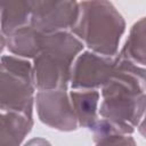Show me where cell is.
<instances>
[{
  "mask_svg": "<svg viewBox=\"0 0 146 146\" xmlns=\"http://www.w3.org/2000/svg\"><path fill=\"white\" fill-rule=\"evenodd\" d=\"M116 57H106L96 52L86 51L79 56L71 70V84L73 89H96L103 87L110 79Z\"/></svg>",
  "mask_w": 146,
  "mask_h": 146,
  "instance_id": "obj_6",
  "label": "cell"
},
{
  "mask_svg": "<svg viewBox=\"0 0 146 146\" xmlns=\"http://www.w3.org/2000/svg\"><path fill=\"white\" fill-rule=\"evenodd\" d=\"M42 35L31 25H26L9 34L6 39V44L9 51L17 56L35 58L41 50Z\"/></svg>",
  "mask_w": 146,
  "mask_h": 146,
  "instance_id": "obj_10",
  "label": "cell"
},
{
  "mask_svg": "<svg viewBox=\"0 0 146 146\" xmlns=\"http://www.w3.org/2000/svg\"><path fill=\"white\" fill-rule=\"evenodd\" d=\"M96 146H137L132 137L128 135H116L105 137L96 141Z\"/></svg>",
  "mask_w": 146,
  "mask_h": 146,
  "instance_id": "obj_13",
  "label": "cell"
},
{
  "mask_svg": "<svg viewBox=\"0 0 146 146\" xmlns=\"http://www.w3.org/2000/svg\"><path fill=\"white\" fill-rule=\"evenodd\" d=\"M117 58L145 67V18L139 19L132 26L130 35Z\"/></svg>",
  "mask_w": 146,
  "mask_h": 146,
  "instance_id": "obj_12",
  "label": "cell"
},
{
  "mask_svg": "<svg viewBox=\"0 0 146 146\" xmlns=\"http://www.w3.org/2000/svg\"><path fill=\"white\" fill-rule=\"evenodd\" d=\"M125 23L112 2L105 0L79 2V15L71 29L74 36L94 52L114 57Z\"/></svg>",
  "mask_w": 146,
  "mask_h": 146,
  "instance_id": "obj_2",
  "label": "cell"
},
{
  "mask_svg": "<svg viewBox=\"0 0 146 146\" xmlns=\"http://www.w3.org/2000/svg\"><path fill=\"white\" fill-rule=\"evenodd\" d=\"M79 15L76 1H32L30 25L42 34L64 32L72 29Z\"/></svg>",
  "mask_w": 146,
  "mask_h": 146,
  "instance_id": "obj_5",
  "label": "cell"
},
{
  "mask_svg": "<svg viewBox=\"0 0 146 146\" xmlns=\"http://www.w3.org/2000/svg\"><path fill=\"white\" fill-rule=\"evenodd\" d=\"M76 120L81 127L91 129L97 119V105L99 92L94 89H80L70 94Z\"/></svg>",
  "mask_w": 146,
  "mask_h": 146,
  "instance_id": "obj_11",
  "label": "cell"
},
{
  "mask_svg": "<svg viewBox=\"0 0 146 146\" xmlns=\"http://www.w3.org/2000/svg\"><path fill=\"white\" fill-rule=\"evenodd\" d=\"M25 146H50V144L46 140V139H42V138H34V139H31L30 141H27L25 144Z\"/></svg>",
  "mask_w": 146,
  "mask_h": 146,
  "instance_id": "obj_14",
  "label": "cell"
},
{
  "mask_svg": "<svg viewBox=\"0 0 146 146\" xmlns=\"http://www.w3.org/2000/svg\"><path fill=\"white\" fill-rule=\"evenodd\" d=\"M32 125V117L16 112H0V146H19Z\"/></svg>",
  "mask_w": 146,
  "mask_h": 146,
  "instance_id": "obj_8",
  "label": "cell"
},
{
  "mask_svg": "<svg viewBox=\"0 0 146 146\" xmlns=\"http://www.w3.org/2000/svg\"><path fill=\"white\" fill-rule=\"evenodd\" d=\"M0 35H2V33H1V31H0Z\"/></svg>",
  "mask_w": 146,
  "mask_h": 146,
  "instance_id": "obj_16",
  "label": "cell"
},
{
  "mask_svg": "<svg viewBox=\"0 0 146 146\" xmlns=\"http://www.w3.org/2000/svg\"><path fill=\"white\" fill-rule=\"evenodd\" d=\"M34 81L27 60L2 56L0 60V111L32 117Z\"/></svg>",
  "mask_w": 146,
  "mask_h": 146,
  "instance_id": "obj_4",
  "label": "cell"
},
{
  "mask_svg": "<svg viewBox=\"0 0 146 146\" xmlns=\"http://www.w3.org/2000/svg\"><path fill=\"white\" fill-rule=\"evenodd\" d=\"M40 120L58 130L70 131L78 127V120L66 90H42L36 94Z\"/></svg>",
  "mask_w": 146,
  "mask_h": 146,
  "instance_id": "obj_7",
  "label": "cell"
},
{
  "mask_svg": "<svg viewBox=\"0 0 146 146\" xmlns=\"http://www.w3.org/2000/svg\"><path fill=\"white\" fill-rule=\"evenodd\" d=\"M102 88L103 119L138 125L145 111V67L116 56L114 70Z\"/></svg>",
  "mask_w": 146,
  "mask_h": 146,
  "instance_id": "obj_1",
  "label": "cell"
},
{
  "mask_svg": "<svg viewBox=\"0 0 146 146\" xmlns=\"http://www.w3.org/2000/svg\"><path fill=\"white\" fill-rule=\"evenodd\" d=\"M83 49V43L64 31L43 34L41 50L32 67L34 86L42 90H66L71 79V65Z\"/></svg>",
  "mask_w": 146,
  "mask_h": 146,
  "instance_id": "obj_3",
  "label": "cell"
},
{
  "mask_svg": "<svg viewBox=\"0 0 146 146\" xmlns=\"http://www.w3.org/2000/svg\"><path fill=\"white\" fill-rule=\"evenodd\" d=\"M5 44H6V39L3 38V35H0V54H1Z\"/></svg>",
  "mask_w": 146,
  "mask_h": 146,
  "instance_id": "obj_15",
  "label": "cell"
},
{
  "mask_svg": "<svg viewBox=\"0 0 146 146\" xmlns=\"http://www.w3.org/2000/svg\"><path fill=\"white\" fill-rule=\"evenodd\" d=\"M32 1H0L1 32L8 36L16 30L30 25Z\"/></svg>",
  "mask_w": 146,
  "mask_h": 146,
  "instance_id": "obj_9",
  "label": "cell"
}]
</instances>
